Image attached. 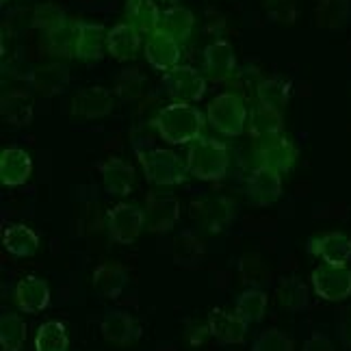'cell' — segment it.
Masks as SVG:
<instances>
[{
    "mask_svg": "<svg viewBox=\"0 0 351 351\" xmlns=\"http://www.w3.org/2000/svg\"><path fill=\"white\" fill-rule=\"evenodd\" d=\"M206 117L199 109L186 102H171L163 106L152 119L158 137L171 145H191L202 137L206 126Z\"/></svg>",
    "mask_w": 351,
    "mask_h": 351,
    "instance_id": "6da1fadb",
    "label": "cell"
},
{
    "mask_svg": "<svg viewBox=\"0 0 351 351\" xmlns=\"http://www.w3.org/2000/svg\"><path fill=\"white\" fill-rule=\"evenodd\" d=\"M186 169L189 176L202 182L223 180L230 167V152L228 145L217 139H197L186 150Z\"/></svg>",
    "mask_w": 351,
    "mask_h": 351,
    "instance_id": "7a4b0ae2",
    "label": "cell"
},
{
    "mask_svg": "<svg viewBox=\"0 0 351 351\" xmlns=\"http://www.w3.org/2000/svg\"><path fill=\"white\" fill-rule=\"evenodd\" d=\"M137 158L141 163L145 180L156 186H178L189 176L186 160H182L167 147H152V150L137 147Z\"/></svg>",
    "mask_w": 351,
    "mask_h": 351,
    "instance_id": "3957f363",
    "label": "cell"
},
{
    "mask_svg": "<svg viewBox=\"0 0 351 351\" xmlns=\"http://www.w3.org/2000/svg\"><path fill=\"white\" fill-rule=\"evenodd\" d=\"M206 119L213 126V130H217L223 137H239V134H243V130H245L250 115H247V106L239 93L226 91V93H219V96L208 104Z\"/></svg>",
    "mask_w": 351,
    "mask_h": 351,
    "instance_id": "277c9868",
    "label": "cell"
},
{
    "mask_svg": "<svg viewBox=\"0 0 351 351\" xmlns=\"http://www.w3.org/2000/svg\"><path fill=\"white\" fill-rule=\"evenodd\" d=\"M189 210L202 230L210 234L223 232L237 217V204L228 195H202L191 202Z\"/></svg>",
    "mask_w": 351,
    "mask_h": 351,
    "instance_id": "5b68a950",
    "label": "cell"
},
{
    "mask_svg": "<svg viewBox=\"0 0 351 351\" xmlns=\"http://www.w3.org/2000/svg\"><path fill=\"white\" fill-rule=\"evenodd\" d=\"M145 230V210L137 204L119 202L106 213V232L113 243L130 245Z\"/></svg>",
    "mask_w": 351,
    "mask_h": 351,
    "instance_id": "8992f818",
    "label": "cell"
},
{
    "mask_svg": "<svg viewBox=\"0 0 351 351\" xmlns=\"http://www.w3.org/2000/svg\"><path fill=\"white\" fill-rule=\"evenodd\" d=\"M165 93L173 102L193 104L206 93V76L193 65H176L163 76Z\"/></svg>",
    "mask_w": 351,
    "mask_h": 351,
    "instance_id": "52a82bcc",
    "label": "cell"
},
{
    "mask_svg": "<svg viewBox=\"0 0 351 351\" xmlns=\"http://www.w3.org/2000/svg\"><path fill=\"white\" fill-rule=\"evenodd\" d=\"M313 289L323 302H345L351 297V269L336 265H319L313 276Z\"/></svg>",
    "mask_w": 351,
    "mask_h": 351,
    "instance_id": "ba28073f",
    "label": "cell"
},
{
    "mask_svg": "<svg viewBox=\"0 0 351 351\" xmlns=\"http://www.w3.org/2000/svg\"><path fill=\"white\" fill-rule=\"evenodd\" d=\"M256 160L258 165H265L269 169H276L278 173H287L297 163V147L291 137L285 132L271 134V137L258 139L256 143Z\"/></svg>",
    "mask_w": 351,
    "mask_h": 351,
    "instance_id": "9c48e42d",
    "label": "cell"
},
{
    "mask_svg": "<svg viewBox=\"0 0 351 351\" xmlns=\"http://www.w3.org/2000/svg\"><path fill=\"white\" fill-rule=\"evenodd\" d=\"M115 109V96L100 85L76 91L70 102V113L78 119H102Z\"/></svg>",
    "mask_w": 351,
    "mask_h": 351,
    "instance_id": "30bf717a",
    "label": "cell"
},
{
    "mask_svg": "<svg viewBox=\"0 0 351 351\" xmlns=\"http://www.w3.org/2000/svg\"><path fill=\"white\" fill-rule=\"evenodd\" d=\"M145 230L163 234L176 228L180 219V202L167 193H150L145 197Z\"/></svg>",
    "mask_w": 351,
    "mask_h": 351,
    "instance_id": "8fae6325",
    "label": "cell"
},
{
    "mask_svg": "<svg viewBox=\"0 0 351 351\" xmlns=\"http://www.w3.org/2000/svg\"><path fill=\"white\" fill-rule=\"evenodd\" d=\"M306 250L310 256L321 258L326 265L347 267V263L351 261V239L339 230L310 237L306 243Z\"/></svg>",
    "mask_w": 351,
    "mask_h": 351,
    "instance_id": "7c38bea8",
    "label": "cell"
},
{
    "mask_svg": "<svg viewBox=\"0 0 351 351\" xmlns=\"http://www.w3.org/2000/svg\"><path fill=\"white\" fill-rule=\"evenodd\" d=\"M245 195L254 206H271L282 197V176L276 169L256 165L245 180Z\"/></svg>",
    "mask_w": 351,
    "mask_h": 351,
    "instance_id": "4fadbf2b",
    "label": "cell"
},
{
    "mask_svg": "<svg viewBox=\"0 0 351 351\" xmlns=\"http://www.w3.org/2000/svg\"><path fill=\"white\" fill-rule=\"evenodd\" d=\"M100 334L106 343L128 347L141 339V326L126 310H106L100 321Z\"/></svg>",
    "mask_w": 351,
    "mask_h": 351,
    "instance_id": "5bb4252c",
    "label": "cell"
},
{
    "mask_svg": "<svg viewBox=\"0 0 351 351\" xmlns=\"http://www.w3.org/2000/svg\"><path fill=\"white\" fill-rule=\"evenodd\" d=\"M13 302H16L18 310L24 315H37L44 313L50 306V287L48 282L37 278V276H26L22 278L16 291H13Z\"/></svg>",
    "mask_w": 351,
    "mask_h": 351,
    "instance_id": "9a60e30c",
    "label": "cell"
},
{
    "mask_svg": "<svg viewBox=\"0 0 351 351\" xmlns=\"http://www.w3.org/2000/svg\"><path fill=\"white\" fill-rule=\"evenodd\" d=\"M143 55H145V61L150 63V67H154V70L169 72L171 67H176L180 61V42H176L173 37L160 31H154L145 39Z\"/></svg>",
    "mask_w": 351,
    "mask_h": 351,
    "instance_id": "2e32d148",
    "label": "cell"
},
{
    "mask_svg": "<svg viewBox=\"0 0 351 351\" xmlns=\"http://www.w3.org/2000/svg\"><path fill=\"white\" fill-rule=\"evenodd\" d=\"M237 72L234 48L226 39H217L204 48V76L213 83H223Z\"/></svg>",
    "mask_w": 351,
    "mask_h": 351,
    "instance_id": "e0dca14e",
    "label": "cell"
},
{
    "mask_svg": "<svg viewBox=\"0 0 351 351\" xmlns=\"http://www.w3.org/2000/svg\"><path fill=\"white\" fill-rule=\"evenodd\" d=\"M208 334L221 345H241L247 336V323L237 313H226L221 308H213L206 321Z\"/></svg>",
    "mask_w": 351,
    "mask_h": 351,
    "instance_id": "ac0fdd59",
    "label": "cell"
},
{
    "mask_svg": "<svg viewBox=\"0 0 351 351\" xmlns=\"http://www.w3.org/2000/svg\"><path fill=\"white\" fill-rule=\"evenodd\" d=\"M33 173V158L22 147H5L0 152V182L5 186H22Z\"/></svg>",
    "mask_w": 351,
    "mask_h": 351,
    "instance_id": "d6986e66",
    "label": "cell"
},
{
    "mask_svg": "<svg viewBox=\"0 0 351 351\" xmlns=\"http://www.w3.org/2000/svg\"><path fill=\"white\" fill-rule=\"evenodd\" d=\"M67 85H70V67L59 61L39 65L31 74L33 91H37L39 96H44V98L59 96V93L67 89Z\"/></svg>",
    "mask_w": 351,
    "mask_h": 351,
    "instance_id": "ffe728a7",
    "label": "cell"
},
{
    "mask_svg": "<svg viewBox=\"0 0 351 351\" xmlns=\"http://www.w3.org/2000/svg\"><path fill=\"white\" fill-rule=\"evenodd\" d=\"M141 48V33L130 22H119L106 33V55L115 61H130Z\"/></svg>",
    "mask_w": 351,
    "mask_h": 351,
    "instance_id": "44dd1931",
    "label": "cell"
},
{
    "mask_svg": "<svg viewBox=\"0 0 351 351\" xmlns=\"http://www.w3.org/2000/svg\"><path fill=\"white\" fill-rule=\"evenodd\" d=\"M128 285V269L119 263H102L93 269L91 287L104 300H117Z\"/></svg>",
    "mask_w": 351,
    "mask_h": 351,
    "instance_id": "7402d4cb",
    "label": "cell"
},
{
    "mask_svg": "<svg viewBox=\"0 0 351 351\" xmlns=\"http://www.w3.org/2000/svg\"><path fill=\"white\" fill-rule=\"evenodd\" d=\"M100 176H102L104 191L111 193V195L124 197L132 191V186H134V169L128 160L119 158V156L106 158L100 165Z\"/></svg>",
    "mask_w": 351,
    "mask_h": 351,
    "instance_id": "603a6c76",
    "label": "cell"
},
{
    "mask_svg": "<svg viewBox=\"0 0 351 351\" xmlns=\"http://www.w3.org/2000/svg\"><path fill=\"white\" fill-rule=\"evenodd\" d=\"M106 31L98 22H78L76 37V59L100 61L106 52Z\"/></svg>",
    "mask_w": 351,
    "mask_h": 351,
    "instance_id": "cb8c5ba5",
    "label": "cell"
},
{
    "mask_svg": "<svg viewBox=\"0 0 351 351\" xmlns=\"http://www.w3.org/2000/svg\"><path fill=\"white\" fill-rule=\"evenodd\" d=\"M33 109H35V100L29 91H9L3 96V102H0V113H3L5 121L16 128H24L31 126L33 121Z\"/></svg>",
    "mask_w": 351,
    "mask_h": 351,
    "instance_id": "d4e9b609",
    "label": "cell"
},
{
    "mask_svg": "<svg viewBox=\"0 0 351 351\" xmlns=\"http://www.w3.org/2000/svg\"><path fill=\"white\" fill-rule=\"evenodd\" d=\"M3 245L16 258H31L39 250V237L26 223H9L3 230Z\"/></svg>",
    "mask_w": 351,
    "mask_h": 351,
    "instance_id": "484cf974",
    "label": "cell"
},
{
    "mask_svg": "<svg viewBox=\"0 0 351 351\" xmlns=\"http://www.w3.org/2000/svg\"><path fill=\"white\" fill-rule=\"evenodd\" d=\"M193 29H195V16L191 13V9L186 7H169L160 13V22H158V29L160 33H165L169 37H173L176 42H189L193 35Z\"/></svg>",
    "mask_w": 351,
    "mask_h": 351,
    "instance_id": "4316f807",
    "label": "cell"
},
{
    "mask_svg": "<svg viewBox=\"0 0 351 351\" xmlns=\"http://www.w3.org/2000/svg\"><path fill=\"white\" fill-rule=\"evenodd\" d=\"M76 37H78V22L67 20L59 29L44 33V46L52 57L72 59L76 57Z\"/></svg>",
    "mask_w": 351,
    "mask_h": 351,
    "instance_id": "83f0119b",
    "label": "cell"
},
{
    "mask_svg": "<svg viewBox=\"0 0 351 351\" xmlns=\"http://www.w3.org/2000/svg\"><path fill=\"white\" fill-rule=\"evenodd\" d=\"M126 20L137 29L141 35H150L158 29L160 11L154 0H126Z\"/></svg>",
    "mask_w": 351,
    "mask_h": 351,
    "instance_id": "f1b7e54d",
    "label": "cell"
},
{
    "mask_svg": "<svg viewBox=\"0 0 351 351\" xmlns=\"http://www.w3.org/2000/svg\"><path fill=\"white\" fill-rule=\"evenodd\" d=\"M267 306H269V295L258 287H250L237 297L234 313L245 321L247 326H252V323H261L265 319Z\"/></svg>",
    "mask_w": 351,
    "mask_h": 351,
    "instance_id": "f546056e",
    "label": "cell"
},
{
    "mask_svg": "<svg viewBox=\"0 0 351 351\" xmlns=\"http://www.w3.org/2000/svg\"><path fill=\"white\" fill-rule=\"evenodd\" d=\"M256 98H258V104L267 106V109L285 111V106L291 100V83L280 76L263 78L256 87Z\"/></svg>",
    "mask_w": 351,
    "mask_h": 351,
    "instance_id": "4dcf8cb0",
    "label": "cell"
},
{
    "mask_svg": "<svg viewBox=\"0 0 351 351\" xmlns=\"http://www.w3.org/2000/svg\"><path fill=\"white\" fill-rule=\"evenodd\" d=\"M247 128L254 139H265V137L280 134L285 130V117H282V111H274V109H267V106L258 104L250 113Z\"/></svg>",
    "mask_w": 351,
    "mask_h": 351,
    "instance_id": "1f68e13d",
    "label": "cell"
},
{
    "mask_svg": "<svg viewBox=\"0 0 351 351\" xmlns=\"http://www.w3.org/2000/svg\"><path fill=\"white\" fill-rule=\"evenodd\" d=\"M276 300L285 310L302 313V310L308 308V287L297 276L285 278L276 289Z\"/></svg>",
    "mask_w": 351,
    "mask_h": 351,
    "instance_id": "d6a6232c",
    "label": "cell"
},
{
    "mask_svg": "<svg viewBox=\"0 0 351 351\" xmlns=\"http://www.w3.org/2000/svg\"><path fill=\"white\" fill-rule=\"evenodd\" d=\"M35 351H67L70 349V336L61 321H46L35 332Z\"/></svg>",
    "mask_w": 351,
    "mask_h": 351,
    "instance_id": "836d02e7",
    "label": "cell"
},
{
    "mask_svg": "<svg viewBox=\"0 0 351 351\" xmlns=\"http://www.w3.org/2000/svg\"><path fill=\"white\" fill-rule=\"evenodd\" d=\"M26 341V321L16 313L0 317V345L3 351H20Z\"/></svg>",
    "mask_w": 351,
    "mask_h": 351,
    "instance_id": "e575fe53",
    "label": "cell"
},
{
    "mask_svg": "<svg viewBox=\"0 0 351 351\" xmlns=\"http://www.w3.org/2000/svg\"><path fill=\"white\" fill-rule=\"evenodd\" d=\"M349 0H319L317 24L321 29H343L349 20Z\"/></svg>",
    "mask_w": 351,
    "mask_h": 351,
    "instance_id": "d590c367",
    "label": "cell"
},
{
    "mask_svg": "<svg viewBox=\"0 0 351 351\" xmlns=\"http://www.w3.org/2000/svg\"><path fill=\"white\" fill-rule=\"evenodd\" d=\"M67 20L70 18H67L63 7H59L55 3H39L31 13V24L42 33H50V31L59 29V26H63Z\"/></svg>",
    "mask_w": 351,
    "mask_h": 351,
    "instance_id": "8d00e7d4",
    "label": "cell"
},
{
    "mask_svg": "<svg viewBox=\"0 0 351 351\" xmlns=\"http://www.w3.org/2000/svg\"><path fill=\"white\" fill-rule=\"evenodd\" d=\"M202 258H204V245H202V241L191 232L180 234L173 247V261L180 267H195Z\"/></svg>",
    "mask_w": 351,
    "mask_h": 351,
    "instance_id": "74e56055",
    "label": "cell"
},
{
    "mask_svg": "<svg viewBox=\"0 0 351 351\" xmlns=\"http://www.w3.org/2000/svg\"><path fill=\"white\" fill-rule=\"evenodd\" d=\"M250 351H295V345L282 330L269 328L256 336Z\"/></svg>",
    "mask_w": 351,
    "mask_h": 351,
    "instance_id": "f35d334b",
    "label": "cell"
},
{
    "mask_svg": "<svg viewBox=\"0 0 351 351\" xmlns=\"http://www.w3.org/2000/svg\"><path fill=\"white\" fill-rule=\"evenodd\" d=\"M143 85H145V78L139 74V72H132V70H126L117 78V85H115V93L121 98V100H137L141 93H143Z\"/></svg>",
    "mask_w": 351,
    "mask_h": 351,
    "instance_id": "ab89813d",
    "label": "cell"
},
{
    "mask_svg": "<svg viewBox=\"0 0 351 351\" xmlns=\"http://www.w3.org/2000/svg\"><path fill=\"white\" fill-rule=\"evenodd\" d=\"M265 11L274 22L280 24L297 22V0H265Z\"/></svg>",
    "mask_w": 351,
    "mask_h": 351,
    "instance_id": "60d3db41",
    "label": "cell"
},
{
    "mask_svg": "<svg viewBox=\"0 0 351 351\" xmlns=\"http://www.w3.org/2000/svg\"><path fill=\"white\" fill-rule=\"evenodd\" d=\"M302 351H336V349H334V343L328 339L326 334L313 332V334H310V339L304 343Z\"/></svg>",
    "mask_w": 351,
    "mask_h": 351,
    "instance_id": "b9f144b4",
    "label": "cell"
},
{
    "mask_svg": "<svg viewBox=\"0 0 351 351\" xmlns=\"http://www.w3.org/2000/svg\"><path fill=\"white\" fill-rule=\"evenodd\" d=\"M339 336H341V343L351 349V306L345 310L339 319Z\"/></svg>",
    "mask_w": 351,
    "mask_h": 351,
    "instance_id": "7bdbcfd3",
    "label": "cell"
},
{
    "mask_svg": "<svg viewBox=\"0 0 351 351\" xmlns=\"http://www.w3.org/2000/svg\"><path fill=\"white\" fill-rule=\"evenodd\" d=\"M0 3H3V5H7V3H9V0H0Z\"/></svg>",
    "mask_w": 351,
    "mask_h": 351,
    "instance_id": "ee69618b",
    "label": "cell"
}]
</instances>
